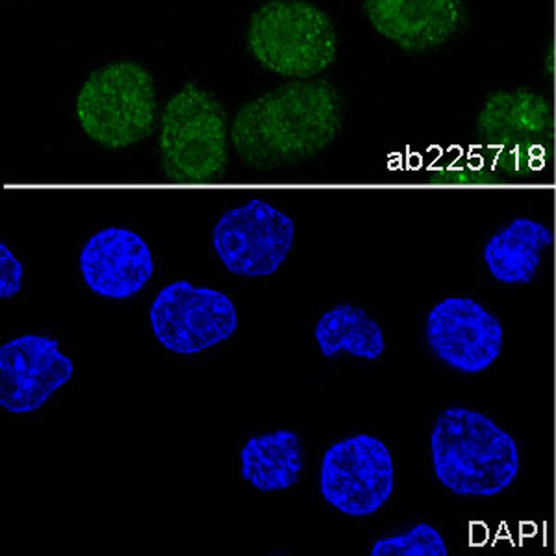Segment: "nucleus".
<instances>
[{
  "instance_id": "9b49d317",
  "label": "nucleus",
  "mask_w": 556,
  "mask_h": 556,
  "mask_svg": "<svg viewBox=\"0 0 556 556\" xmlns=\"http://www.w3.org/2000/svg\"><path fill=\"white\" fill-rule=\"evenodd\" d=\"M80 271L93 293L123 301L146 288L154 258L147 241L132 230L104 228L84 245Z\"/></svg>"
},
{
  "instance_id": "39448f33",
  "label": "nucleus",
  "mask_w": 556,
  "mask_h": 556,
  "mask_svg": "<svg viewBox=\"0 0 556 556\" xmlns=\"http://www.w3.org/2000/svg\"><path fill=\"white\" fill-rule=\"evenodd\" d=\"M228 117L208 91L186 84L167 102L160 125V152L172 182L219 180L228 165Z\"/></svg>"
},
{
  "instance_id": "0eeeda50",
  "label": "nucleus",
  "mask_w": 556,
  "mask_h": 556,
  "mask_svg": "<svg viewBox=\"0 0 556 556\" xmlns=\"http://www.w3.org/2000/svg\"><path fill=\"white\" fill-rule=\"evenodd\" d=\"M151 327L165 349L190 356L235 334L238 314L235 303L222 291L178 280L165 286L154 299Z\"/></svg>"
},
{
  "instance_id": "9d476101",
  "label": "nucleus",
  "mask_w": 556,
  "mask_h": 556,
  "mask_svg": "<svg viewBox=\"0 0 556 556\" xmlns=\"http://www.w3.org/2000/svg\"><path fill=\"white\" fill-rule=\"evenodd\" d=\"M75 366L56 340L23 336L0 349V405L12 414L36 412L73 379Z\"/></svg>"
},
{
  "instance_id": "2eb2a0df",
  "label": "nucleus",
  "mask_w": 556,
  "mask_h": 556,
  "mask_svg": "<svg viewBox=\"0 0 556 556\" xmlns=\"http://www.w3.org/2000/svg\"><path fill=\"white\" fill-rule=\"evenodd\" d=\"M314 336L327 358L348 353L364 361H377L386 351L379 323L353 304H338L332 311L325 312L317 321Z\"/></svg>"
},
{
  "instance_id": "dca6fc26",
  "label": "nucleus",
  "mask_w": 556,
  "mask_h": 556,
  "mask_svg": "<svg viewBox=\"0 0 556 556\" xmlns=\"http://www.w3.org/2000/svg\"><path fill=\"white\" fill-rule=\"evenodd\" d=\"M479 125L488 136L500 138L544 132L551 127L549 102L529 89L501 91L488 99Z\"/></svg>"
},
{
  "instance_id": "7ed1b4c3",
  "label": "nucleus",
  "mask_w": 556,
  "mask_h": 556,
  "mask_svg": "<svg viewBox=\"0 0 556 556\" xmlns=\"http://www.w3.org/2000/svg\"><path fill=\"white\" fill-rule=\"evenodd\" d=\"M247 51L275 75L306 80L332 65L338 36L329 15L306 0H271L251 15Z\"/></svg>"
},
{
  "instance_id": "f03ea898",
  "label": "nucleus",
  "mask_w": 556,
  "mask_h": 556,
  "mask_svg": "<svg viewBox=\"0 0 556 556\" xmlns=\"http://www.w3.org/2000/svg\"><path fill=\"white\" fill-rule=\"evenodd\" d=\"M430 450L438 481L462 497L500 495L518 477V445L481 412L460 406L443 410L430 434Z\"/></svg>"
},
{
  "instance_id": "423d86ee",
  "label": "nucleus",
  "mask_w": 556,
  "mask_h": 556,
  "mask_svg": "<svg viewBox=\"0 0 556 556\" xmlns=\"http://www.w3.org/2000/svg\"><path fill=\"white\" fill-rule=\"evenodd\" d=\"M395 486L392 453L379 438L356 434L334 443L323 456L319 488L336 510L366 518L390 500Z\"/></svg>"
},
{
  "instance_id": "f3484780",
  "label": "nucleus",
  "mask_w": 556,
  "mask_h": 556,
  "mask_svg": "<svg viewBox=\"0 0 556 556\" xmlns=\"http://www.w3.org/2000/svg\"><path fill=\"white\" fill-rule=\"evenodd\" d=\"M447 544L442 534L429 523H419L410 531L375 542L374 556H447Z\"/></svg>"
},
{
  "instance_id": "ddd939ff",
  "label": "nucleus",
  "mask_w": 556,
  "mask_h": 556,
  "mask_svg": "<svg viewBox=\"0 0 556 556\" xmlns=\"http://www.w3.org/2000/svg\"><path fill=\"white\" fill-rule=\"evenodd\" d=\"M553 240V230L544 223L519 217L488 240L482 258L497 282L529 285Z\"/></svg>"
},
{
  "instance_id": "4468645a",
  "label": "nucleus",
  "mask_w": 556,
  "mask_h": 556,
  "mask_svg": "<svg viewBox=\"0 0 556 556\" xmlns=\"http://www.w3.org/2000/svg\"><path fill=\"white\" fill-rule=\"evenodd\" d=\"M303 473V445L298 432L275 430L254 437L241 450V477L260 492H282Z\"/></svg>"
},
{
  "instance_id": "f257e3e1",
  "label": "nucleus",
  "mask_w": 556,
  "mask_h": 556,
  "mask_svg": "<svg viewBox=\"0 0 556 556\" xmlns=\"http://www.w3.org/2000/svg\"><path fill=\"white\" fill-rule=\"evenodd\" d=\"M343 125V99L327 80H293L247 102L230 139L247 165L271 172L316 156Z\"/></svg>"
},
{
  "instance_id": "1a4fd4ad",
  "label": "nucleus",
  "mask_w": 556,
  "mask_h": 556,
  "mask_svg": "<svg viewBox=\"0 0 556 556\" xmlns=\"http://www.w3.org/2000/svg\"><path fill=\"white\" fill-rule=\"evenodd\" d=\"M425 336L438 361L466 375L492 367L505 343L500 319L469 298L440 301L427 316Z\"/></svg>"
},
{
  "instance_id": "a211bd4d",
  "label": "nucleus",
  "mask_w": 556,
  "mask_h": 556,
  "mask_svg": "<svg viewBox=\"0 0 556 556\" xmlns=\"http://www.w3.org/2000/svg\"><path fill=\"white\" fill-rule=\"evenodd\" d=\"M23 264L4 243L0 245V298L13 299L23 288Z\"/></svg>"
},
{
  "instance_id": "f8f14e48",
  "label": "nucleus",
  "mask_w": 556,
  "mask_h": 556,
  "mask_svg": "<svg viewBox=\"0 0 556 556\" xmlns=\"http://www.w3.org/2000/svg\"><path fill=\"white\" fill-rule=\"evenodd\" d=\"M375 30L406 52L447 43L464 23L462 0H364Z\"/></svg>"
},
{
  "instance_id": "6e6552de",
  "label": "nucleus",
  "mask_w": 556,
  "mask_h": 556,
  "mask_svg": "<svg viewBox=\"0 0 556 556\" xmlns=\"http://www.w3.org/2000/svg\"><path fill=\"white\" fill-rule=\"evenodd\" d=\"M295 240L290 215L260 199L228 210L214 228L223 266L240 277H269L288 258Z\"/></svg>"
},
{
  "instance_id": "20e7f679",
  "label": "nucleus",
  "mask_w": 556,
  "mask_h": 556,
  "mask_svg": "<svg viewBox=\"0 0 556 556\" xmlns=\"http://www.w3.org/2000/svg\"><path fill=\"white\" fill-rule=\"evenodd\" d=\"M156 115L152 76L128 60L93 71L76 97V117L84 132L110 151L149 138L156 127Z\"/></svg>"
}]
</instances>
